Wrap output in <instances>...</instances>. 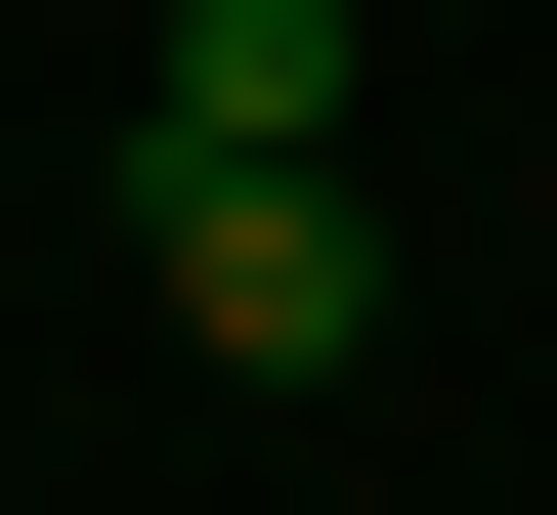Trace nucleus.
<instances>
[{"mask_svg":"<svg viewBox=\"0 0 557 515\" xmlns=\"http://www.w3.org/2000/svg\"><path fill=\"white\" fill-rule=\"evenodd\" d=\"M129 172H344V0H172L129 44Z\"/></svg>","mask_w":557,"mask_h":515,"instance_id":"nucleus-2","label":"nucleus"},{"mask_svg":"<svg viewBox=\"0 0 557 515\" xmlns=\"http://www.w3.org/2000/svg\"><path fill=\"white\" fill-rule=\"evenodd\" d=\"M129 258H172V344H214V387H344V344H386V216H344V172H172Z\"/></svg>","mask_w":557,"mask_h":515,"instance_id":"nucleus-1","label":"nucleus"}]
</instances>
